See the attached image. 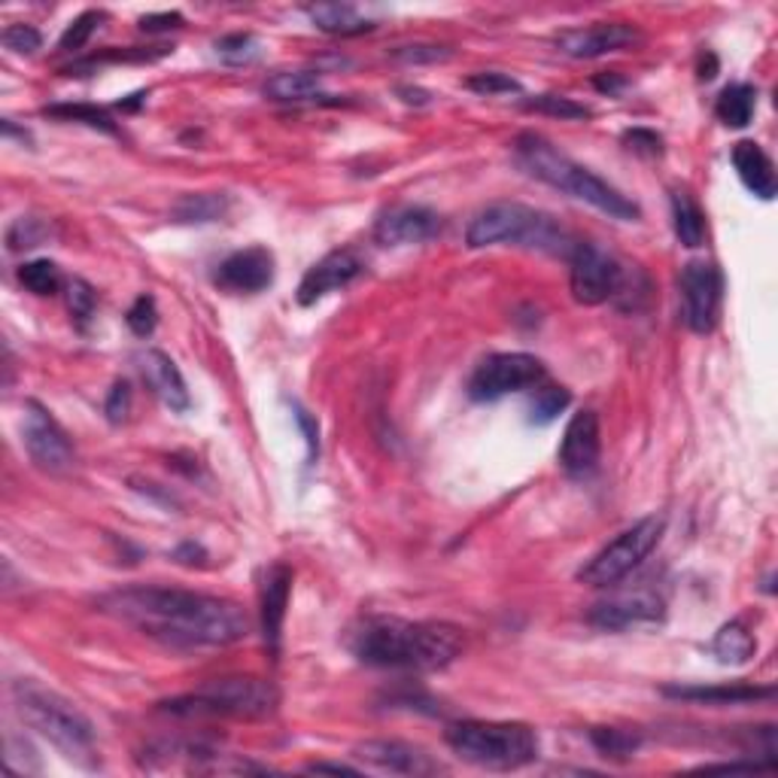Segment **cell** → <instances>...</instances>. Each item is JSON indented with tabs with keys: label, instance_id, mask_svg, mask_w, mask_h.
I'll return each instance as SVG.
<instances>
[{
	"label": "cell",
	"instance_id": "1",
	"mask_svg": "<svg viewBox=\"0 0 778 778\" xmlns=\"http://www.w3.org/2000/svg\"><path fill=\"white\" fill-rule=\"evenodd\" d=\"M98 605L116 621L177 651L228 648L249 636L247 611L235 599L180 587H125L98 599Z\"/></svg>",
	"mask_w": 778,
	"mask_h": 778
},
{
	"label": "cell",
	"instance_id": "2",
	"mask_svg": "<svg viewBox=\"0 0 778 778\" xmlns=\"http://www.w3.org/2000/svg\"><path fill=\"white\" fill-rule=\"evenodd\" d=\"M353 657L374 669L435 672L451 666L465 651L460 627L444 621H402L372 618L351 636Z\"/></svg>",
	"mask_w": 778,
	"mask_h": 778
},
{
	"label": "cell",
	"instance_id": "3",
	"mask_svg": "<svg viewBox=\"0 0 778 778\" xmlns=\"http://www.w3.org/2000/svg\"><path fill=\"white\" fill-rule=\"evenodd\" d=\"M514 158L518 165L535 180L548 183L560 193L572 195L578 201L597 207L599 214L621 219V223H639L642 219V207L627 198L621 189H614L609 180H602L599 174H593L584 165H578L575 158H569L565 152L553 147L551 140H544L542 135H520L514 140Z\"/></svg>",
	"mask_w": 778,
	"mask_h": 778
},
{
	"label": "cell",
	"instance_id": "4",
	"mask_svg": "<svg viewBox=\"0 0 778 778\" xmlns=\"http://www.w3.org/2000/svg\"><path fill=\"white\" fill-rule=\"evenodd\" d=\"M465 244L472 249L508 244V247L539 249V253L563 256V259H569L572 249L578 247V240L569 235V228L560 226V219L518 201H499L484 207L465 228Z\"/></svg>",
	"mask_w": 778,
	"mask_h": 778
},
{
	"label": "cell",
	"instance_id": "5",
	"mask_svg": "<svg viewBox=\"0 0 778 778\" xmlns=\"http://www.w3.org/2000/svg\"><path fill=\"white\" fill-rule=\"evenodd\" d=\"M444 742L460 760L493 772L530 767L542 751L535 727L520 721H456L447 727Z\"/></svg>",
	"mask_w": 778,
	"mask_h": 778
},
{
	"label": "cell",
	"instance_id": "6",
	"mask_svg": "<svg viewBox=\"0 0 778 778\" xmlns=\"http://www.w3.org/2000/svg\"><path fill=\"white\" fill-rule=\"evenodd\" d=\"M12 702L22 723L49 739L61 755L79 764L89 760L95 751V727L73 702L35 678H19L12 685Z\"/></svg>",
	"mask_w": 778,
	"mask_h": 778
},
{
	"label": "cell",
	"instance_id": "7",
	"mask_svg": "<svg viewBox=\"0 0 778 778\" xmlns=\"http://www.w3.org/2000/svg\"><path fill=\"white\" fill-rule=\"evenodd\" d=\"M280 706V690L272 681L253 676L216 678L204 681L193 693H183L174 700L161 702V711L174 718H268Z\"/></svg>",
	"mask_w": 778,
	"mask_h": 778
},
{
	"label": "cell",
	"instance_id": "8",
	"mask_svg": "<svg viewBox=\"0 0 778 778\" xmlns=\"http://www.w3.org/2000/svg\"><path fill=\"white\" fill-rule=\"evenodd\" d=\"M666 532V518L663 514H651V518H642L639 523H632L630 530H623L618 539H611L597 557H590L581 572H578V581L590 587H611L623 581V578L636 572L639 565L651 557L660 539Z\"/></svg>",
	"mask_w": 778,
	"mask_h": 778
},
{
	"label": "cell",
	"instance_id": "9",
	"mask_svg": "<svg viewBox=\"0 0 778 778\" xmlns=\"http://www.w3.org/2000/svg\"><path fill=\"white\" fill-rule=\"evenodd\" d=\"M623 283H627V272L621 262L597 244L578 240V247L569 256V286L578 305H605L609 298L621 293Z\"/></svg>",
	"mask_w": 778,
	"mask_h": 778
},
{
	"label": "cell",
	"instance_id": "10",
	"mask_svg": "<svg viewBox=\"0 0 778 778\" xmlns=\"http://www.w3.org/2000/svg\"><path fill=\"white\" fill-rule=\"evenodd\" d=\"M544 381L542 360L530 353H493L469 377V395L474 402H499L511 393H523Z\"/></svg>",
	"mask_w": 778,
	"mask_h": 778
},
{
	"label": "cell",
	"instance_id": "11",
	"mask_svg": "<svg viewBox=\"0 0 778 778\" xmlns=\"http://www.w3.org/2000/svg\"><path fill=\"white\" fill-rule=\"evenodd\" d=\"M22 435L24 451L35 460L37 469L49 474H68L77 465V451H73V441L65 432V426L49 414V407H43L35 398L24 405Z\"/></svg>",
	"mask_w": 778,
	"mask_h": 778
},
{
	"label": "cell",
	"instance_id": "12",
	"mask_svg": "<svg viewBox=\"0 0 778 778\" xmlns=\"http://www.w3.org/2000/svg\"><path fill=\"white\" fill-rule=\"evenodd\" d=\"M681 305H685V323L697 335H709L718 326L721 314L723 277L715 262H688L681 268Z\"/></svg>",
	"mask_w": 778,
	"mask_h": 778
},
{
	"label": "cell",
	"instance_id": "13",
	"mask_svg": "<svg viewBox=\"0 0 778 778\" xmlns=\"http://www.w3.org/2000/svg\"><path fill=\"white\" fill-rule=\"evenodd\" d=\"M666 618L663 597H657L654 590H623L614 597L597 602L587 623L605 632H623L632 627H648V623H660Z\"/></svg>",
	"mask_w": 778,
	"mask_h": 778
},
{
	"label": "cell",
	"instance_id": "14",
	"mask_svg": "<svg viewBox=\"0 0 778 778\" xmlns=\"http://www.w3.org/2000/svg\"><path fill=\"white\" fill-rule=\"evenodd\" d=\"M644 37L636 24L627 22H597L590 28H569L557 35V49L569 58H602L611 52H623L642 43Z\"/></svg>",
	"mask_w": 778,
	"mask_h": 778
},
{
	"label": "cell",
	"instance_id": "15",
	"mask_svg": "<svg viewBox=\"0 0 778 778\" xmlns=\"http://www.w3.org/2000/svg\"><path fill=\"white\" fill-rule=\"evenodd\" d=\"M362 272H365V262H362V256L356 249H332L328 256H323L316 265L307 268V274L302 277V283H298L295 298H298V305L302 307H311L316 305V302H323L326 295L341 293L344 286H351Z\"/></svg>",
	"mask_w": 778,
	"mask_h": 778
},
{
	"label": "cell",
	"instance_id": "16",
	"mask_svg": "<svg viewBox=\"0 0 778 778\" xmlns=\"http://www.w3.org/2000/svg\"><path fill=\"white\" fill-rule=\"evenodd\" d=\"M353 755L360 757L362 764L381 772H393V776H435L444 769L420 745L402 742V739H368V742L356 745Z\"/></svg>",
	"mask_w": 778,
	"mask_h": 778
},
{
	"label": "cell",
	"instance_id": "17",
	"mask_svg": "<svg viewBox=\"0 0 778 778\" xmlns=\"http://www.w3.org/2000/svg\"><path fill=\"white\" fill-rule=\"evenodd\" d=\"M214 283L223 293L256 295L274 283V256L265 247H247L219 262Z\"/></svg>",
	"mask_w": 778,
	"mask_h": 778
},
{
	"label": "cell",
	"instance_id": "18",
	"mask_svg": "<svg viewBox=\"0 0 778 778\" xmlns=\"http://www.w3.org/2000/svg\"><path fill=\"white\" fill-rule=\"evenodd\" d=\"M599 451H602V435H599L597 411H578L565 423L563 441H560V469L569 477H587L597 472Z\"/></svg>",
	"mask_w": 778,
	"mask_h": 778
},
{
	"label": "cell",
	"instance_id": "19",
	"mask_svg": "<svg viewBox=\"0 0 778 778\" xmlns=\"http://www.w3.org/2000/svg\"><path fill=\"white\" fill-rule=\"evenodd\" d=\"M441 235V216L429 210L423 204H402L386 210L377 226H374V240L381 247H411V244H426Z\"/></svg>",
	"mask_w": 778,
	"mask_h": 778
},
{
	"label": "cell",
	"instance_id": "20",
	"mask_svg": "<svg viewBox=\"0 0 778 778\" xmlns=\"http://www.w3.org/2000/svg\"><path fill=\"white\" fill-rule=\"evenodd\" d=\"M289 593H293V569L283 563H274L265 572L262 581V636H265V648L268 654H280V636L283 621H286V605H289Z\"/></svg>",
	"mask_w": 778,
	"mask_h": 778
},
{
	"label": "cell",
	"instance_id": "21",
	"mask_svg": "<svg viewBox=\"0 0 778 778\" xmlns=\"http://www.w3.org/2000/svg\"><path fill=\"white\" fill-rule=\"evenodd\" d=\"M137 368L144 374V381L152 393L174 411V414H186L193 407V395L186 390L177 362L170 360L168 353L147 351L137 356Z\"/></svg>",
	"mask_w": 778,
	"mask_h": 778
},
{
	"label": "cell",
	"instance_id": "22",
	"mask_svg": "<svg viewBox=\"0 0 778 778\" xmlns=\"http://www.w3.org/2000/svg\"><path fill=\"white\" fill-rule=\"evenodd\" d=\"M660 693L669 700L697 702V706H745V702L772 700L776 688H757V685L733 681V685H666Z\"/></svg>",
	"mask_w": 778,
	"mask_h": 778
},
{
	"label": "cell",
	"instance_id": "23",
	"mask_svg": "<svg viewBox=\"0 0 778 778\" xmlns=\"http://www.w3.org/2000/svg\"><path fill=\"white\" fill-rule=\"evenodd\" d=\"M733 168L739 174V180L751 195H757L760 201H772L776 198V165L767 156V149L755 144V140H739L730 152Z\"/></svg>",
	"mask_w": 778,
	"mask_h": 778
},
{
	"label": "cell",
	"instance_id": "24",
	"mask_svg": "<svg viewBox=\"0 0 778 778\" xmlns=\"http://www.w3.org/2000/svg\"><path fill=\"white\" fill-rule=\"evenodd\" d=\"M265 95L272 101L280 104H305L328 98L326 91H323V77L311 73V70H283V73H274L265 82Z\"/></svg>",
	"mask_w": 778,
	"mask_h": 778
},
{
	"label": "cell",
	"instance_id": "25",
	"mask_svg": "<svg viewBox=\"0 0 778 778\" xmlns=\"http://www.w3.org/2000/svg\"><path fill=\"white\" fill-rule=\"evenodd\" d=\"M305 12L319 31L335 37H356L374 28L372 19L360 16V10L351 3H316V7H307Z\"/></svg>",
	"mask_w": 778,
	"mask_h": 778
},
{
	"label": "cell",
	"instance_id": "26",
	"mask_svg": "<svg viewBox=\"0 0 778 778\" xmlns=\"http://www.w3.org/2000/svg\"><path fill=\"white\" fill-rule=\"evenodd\" d=\"M232 207V198L223 193H198V195H183L180 201L174 204V223L180 226H204V223H216L223 219Z\"/></svg>",
	"mask_w": 778,
	"mask_h": 778
},
{
	"label": "cell",
	"instance_id": "27",
	"mask_svg": "<svg viewBox=\"0 0 778 778\" xmlns=\"http://www.w3.org/2000/svg\"><path fill=\"white\" fill-rule=\"evenodd\" d=\"M672 228L681 247L697 249L706 244V214L693 201V195L672 193Z\"/></svg>",
	"mask_w": 778,
	"mask_h": 778
},
{
	"label": "cell",
	"instance_id": "28",
	"mask_svg": "<svg viewBox=\"0 0 778 778\" xmlns=\"http://www.w3.org/2000/svg\"><path fill=\"white\" fill-rule=\"evenodd\" d=\"M757 110V89L748 82H733L721 91V98L715 104V114L727 128H745L751 122Z\"/></svg>",
	"mask_w": 778,
	"mask_h": 778
},
{
	"label": "cell",
	"instance_id": "29",
	"mask_svg": "<svg viewBox=\"0 0 778 778\" xmlns=\"http://www.w3.org/2000/svg\"><path fill=\"white\" fill-rule=\"evenodd\" d=\"M755 636L748 632V627H745L742 621L723 623L721 630H718V636H715V642H711V654L718 657L721 663H748V660L755 657Z\"/></svg>",
	"mask_w": 778,
	"mask_h": 778
},
{
	"label": "cell",
	"instance_id": "30",
	"mask_svg": "<svg viewBox=\"0 0 778 778\" xmlns=\"http://www.w3.org/2000/svg\"><path fill=\"white\" fill-rule=\"evenodd\" d=\"M46 116H52L58 122H79L91 128V131H101V135H119V128L110 119L107 110L95 107V104H52L46 107Z\"/></svg>",
	"mask_w": 778,
	"mask_h": 778
},
{
	"label": "cell",
	"instance_id": "31",
	"mask_svg": "<svg viewBox=\"0 0 778 778\" xmlns=\"http://www.w3.org/2000/svg\"><path fill=\"white\" fill-rule=\"evenodd\" d=\"M569 402H572V395H569L565 386H553L542 381V384L535 386V395H532L530 423H535V426H548V423H553V420L563 414L565 407H569Z\"/></svg>",
	"mask_w": 778,
	"mask_h": 778
},
{
	"label": "cell",
	"instance_id": "32",
	"mask_svg": "<svg viewBox=\"0 0 778 778\" xmlns=\"http://www.w3.org/2000/svg\"><path fill=\"white\" fill-rule=\"evenodd\" d=\"M216 58L226 61L232 68H240V65H253L256 58L262 56V43L259 37L249 35V31H237V35H226L219 37L214 43Z\"/></svg>",
	"mask_w": 778,
	"mask_h": 778
},
{
	"label": "cell",
	"instance_id": "33",
	"mask_svg": "<svg viewBox=\"0 0 778 778\" xmlns=\"http://www.w3.org/2000/svg\"><path fill=\"white\" fill-rule=\"evenodd\" d=\"M590 742L597 745V751L611 760H627L639 751L642 736L630 733V730H618V727H597L590 730Z\"/></svg>",
	"mask_w": 778,
	"mask_h": 778
},
{
	"label": "cell",
	"instance_id": "34",
	"mask_svg": "<svg viewBox=\"0 0 778 778\" xmlns=\"http://www.w3.org/2000/svg\"><path fill=\"white\" fill-rule=\"evenodd\" d=\"M523 107L535 110V114L553 116V119H563V122H584V119L593 116L590 107L572 101V98H563V95H535V98H526Z\"/></svg>",
	"mask_w": 778,
	"mask_h": 778
},
{
	"label": "cell",
	"instance_id": "35",
	"mask_svg": "<svg viewBox=\"0 0 778 778\" xmlns=\"http://www.w3.org/2000/svg\"><path fill=\"white\" fill-rule=\"evenodd\" d=\"M19 283H22L28 293L56 295L61 289V272H58L56 262L49 259L24 262L22 268H19Z\"/></svg>",
	"mask_w": 778,
	"mask_h": 778
},
{
	"label": "cell",
	"instance_id": "36",
	"mask_svg": "<svg viewBox=\"0 0 778 778\" xmlns=\"http://www.w3.org/2000/svg\"><path fill=\"white\" fill-rule=\"evenodd\" d=\"M68 307H70V316H73V323L86 332L91 323V316H95V311H98V295H95V289H91L86 280H70Z\"/></svg>",
	"mask_w": 778,
	"mask_h": 778
},
{
	"label": "cell",
	"instance_id": "37",
	"mask_svg": "<svg viewBox=\"0 0 778 778\" xmlns=\"http://www.w3.org/2000/svg\"><path fill=\"white\" fill-rule=\"evenodd\" d=\"M46 237H49V226L40 223V219H31V216H22L16 219L7 232V244H10L12 253H22V249L40 247Z\"/></svg>",
	"mask_w": 778,
	"mask_h": 778
},
{
	"label": "cell",
	"instance_id": "38",
	"mask_svg": "<svg viewBox=\"0 0 778 778\" xmlns=\"http://www.w3.org/2000/svg\"><path fill=\"white\" fill-rule=\"evenodd\" d=\"M465 86L474 95H484V98H493V95H520L523 91L518 79L508 77V73H499V70H481V73L465 79Z\"/></svg>",
	"mask_w": 778,
	"mask_h": 778
},
{
	"label": "cell",
	"instance_id": "39",
	"mask_svg": "<svg viewBox=\"0 0 778 778\" xmlns=\"http://www.w3.org/2000/svg\"><path fill=\"white\" fill-rule=\"evenodd\" d=\"M101 22H104V12H98V10H89V12H82V16H77L73 22L68 24V31L61 35V52H77V49H82V46L89 43L91 40V35L101 28Z\"/></svg>",
	"mask_w": 778,
	"mask_h": 778
},
{
	"label": "cell",
	"instance_id": "40",
	"mask_svg": "<svg viewBox=\"0 0 778 778\" xmlns=\"http://www.w3.org/2000/svg\"><path fill=\"white\" fill-rule=\"evenodd\" d=\"M128 328L135 332L137 338H149L158 326V311H156V298L152 295H137L135 305L128 307Z\"/></svg>",
	"mask_w": 778,
	"mask_h": 778
},
{
	"label": "cell",
	"instance_id": "41",
	"mask_svg": "<svg viewBox=\"0 0 778 778\" xmlns=\"http://www.w3.org/2000/svg\"><path fill=\"white\" fill-rule=\"evenodd\" d=\"M3 46L12 49V52H19V56H35L37 49L43 46V37H40L35 24L16 22L3 31Z\"/></svg>",
	"mask_w": 778,
	"mask_h": 778
},
{
	"label": "cell",
	"instance_id": "42",
	"mask_svg": "<svg viewBox=\"0 0 778 778\" xmlns=\"http://www.w3.org/2000/svg\"><path fill=\"white\" fill-rule=\"evenodd\" d=\"M104 414L114 426L128 420V414H131V386H128V381H116L114 390L107 393V402H104Z\"/></svg>",
	"mask_w": 778,
	"mask_h": 778
},
{
	"label": "cell",
	"instance_id": "43",
	"mask_svg": "<svg viewBox=\"0 0 778 778\" xmlns=\"http://www.w3.org/2000/svg\"><path fill=\"white\" fill-rule=\"evenodd\" d=\"M623 144H627V149H632V152H639V156H663V137L657 135V131H648V128L623 131Z\"/></svg>",
	"mask_w": 778,
	"mask_h": 778
},
{
	"label": "cell",
	"instance_id": "44",
	"mask_svg": "<svg viewBox=\"0 0 778 778\" xmlns=\"http://www.w3.org/2000/svg\"><path fill=\"white\" fill-rule=\"evenodd\" d=\"M393 58L407 61V65H426V61H444V58H451V49H447V46H426V43L398 46V49H393Z\"/></svg>",
	"mask_w": 778,
	"mask_h": 778
},
{
	"label": "cell",
	"instance_id": "45",
	"mask_svg": "<svg viewBox=\"0 0 778 778\" xmlns=\"http://www.w3.org/2000/svg\"><path fill=\"white\" fill-rule=\"evenodd\" d=\"M295 411V423L302 426V432H305V441H307V460L314 463L316 453H319V426H316V420L307 414L302 405H293Z\"/></svg>",
	"mask_w": 778,
	"mask_h": 778
},
{
	"label": "cell",
	"instance_id": "46",
	"mask_svg": "<svg viewBox=\"0 0 778 778\" xmlns=\"http://www.w3.org/2000/svg\"><path fill=\"white\" fill-rule=\"evenodd\" d=\"M174 28H183L180 12H149L140 19V31L147 35H156V31H174Z\"/></svg>",
	"mask_w": 778,
	"mask_h": 778
},
{
	"label": "cell",
	"instance_id": "47",
	"mask_svg": "<svg viewBox=\"0 0 778 778\" xmlns=\"http://www.w3.org/2000/svg\"><path fill=\"white\" fill-rule=\"evenodd\" d=\"M593 86H597L599 91H605V95H618V91L627 86V79L618 77V73H599V77L593 79Z\"/></svg>",
	"mask_w": 778,
	"mask_h": 778
},
{
	"label": "cell",
	"instance_id": "48",
	"mask_svg": "<svg viewBox=\"0 0 778 778\" xmlns=\"http://www.w3.org/2000/svg\"><path fill=\"white\" fill-rule=\"evenodd\" d=\"M307 772H335V776H360V769L356 767H347V764H311L307 767Z\"/></svg>",
	"mask_w": 778,
	"mask_h": 778
},
{
	"label": "cell",
	"instance_id": "49",
	"mask_svg": "<svg viewBox=\"0 0 778 778\" xmlns=\"http://www.w3.org/2000/svg\"><path fill=\"white\" fill-rule=\"evenodd\" d=\"M697 70H700V79H706V82L718 77V58H715V52H702L700 68Z\"/></svg>",
	"mask_w": 778,
	"mask_h": 778
},
{
	"label": "cell",
	"instance_id": "50",
	"mask_svg": "<svg viewBox=\"0 0 778 778\" xmlns=\"http://www.w3.org/2000/svg\"><path fill=\"white\" fill-rule=\"evenodd\" d=\"M398 95H402V101L405 104H417V107H423V104H429V91L423 89H411V86H398Z\"/></svg>",
	"mask_w": 778,
	"mask_h": 778
},
{
	"label": "cell",
	"instance_id": "51",
	"mask_svg": "<svg viewBox=\"0 0 778 778\" xmlns=\"http://www.w3.org/2000/svg\"><path fill=\"white\" fill-rule=\"evenodd\" d=\"M3 137H19V140H31V135L28 131H19L16 125H12V119H3Z\"/></svg>",
	"mask_w": 778,
	"mask_h": 778
},
{
	"label": "cell",
	"instance_id": "52",
	"mask_svg": "<svg viewBox=\"0 0 778 778\" xmlns=\"http://www.w3.org/2000/svg\"><path fill=\"white\" fill-rule=\"evenodd\" d=\"M144 101H147V95L140 91V95H131V98H125V101H119V107H122V110H137V107H140V104H144Z\"/></svg>",
	"mask_w": 778,
	"mask_h": 778
}]
</instances>
